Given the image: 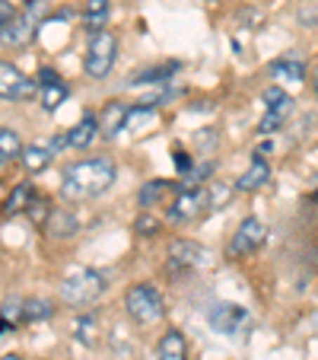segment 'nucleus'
<instances>
[{"instance_id": "1", "label": "nucleus", "mask_w": 318, "mask_h": 360, "mask_svg": "<svg viewBox=\"0 0 318 360\" xmlns=\"http://www.w3.org/2000/svg\"><path fill=\"white\" fill-rule=\"evenodd\" d=\"M115 182V163L105 157L95 160H80L70 163L61 176V195L67 201H89V198L109 191Z\"/></svg>"}, {"instance_id": "2", "label": "nucleus", "mask_w": 318, "mask_h": 360, "mask_svg": "<svg viewBox=\"0 0 318 360\" xmlns=\"http://www.w3.org/2000/svg\"><path fill=\"white\" fill-rule=\"evenodd\" d=\"M45 16H48V4H45V0H29L26 10H22V13H16L7 26L0 29V41H4L7 48H26L29 41L39 35Z\"/></svg>"}, {"instance_id": "3", "label": "nucleus", "mask_w": 318, "mask_h": 360, "mask_svg": "<svg viewBox=\"0 0 318 360\" xmlns=\"http://www.w3.org/2000/svg\"><path fill=\"white\" fill-rule=\"evenodd\" d=\"M105 290V278L93 268H77L61 281V300L67 306H89L102 297Z\"/></svg>"}, {"instance_id": "4", "label": "nucleus", "mask_w": 318, "mask_h": 360, "mask_svg": "<svg viewBox=\"0 0 318 360\" xmlns=\"http://www.w3.org/2000/svg\"><path fill=\"white\" fill-rule=\"evenodd\" d=\"M124 309L134 322L140 326H153V322L163 319L166 306H163V293L156 290L153 284H134L124 293Z\"/></svg>"}, {"instance_id": "5", "label": "nucleus", "mask_w": 318, "mask_h": 360, "mask_svg": "<svg viewBox=\"0 0 318 360\" xmlns=\"http://www.w3.org/2000/svg\"><path fill=\"white\" fill-rule=\"evenodd\" d=\"M115 58H118V39L112 32H93V39H89L86 45V61H83V68H86V74L93 77V80H102V77H109V70L115 68Z\"/></svg>"}, {"instance_id": "6", "label": "nucleus", "mask_w": 318, "mask_h": 360, "mask_svg": "<svg viewBox=\"0 0 318 360\" xmlns=\"http://www.w3.org/2000/svg\"><path fill=\"white\" fill-rule=\"evenodd\" d=\"M207 204L210 195L201 185L197 188H178V195L169 204V224H188V220L201 217V214H207Z\"/></svg>"}, {"instance_id": "7", "label": "nucleus", "mask_w": 318, "mask_h": 360, "mask_svg": "<svg viewBox=\"0 0 318 360\" xmlns=\"http://www.w3.org/2000/svg\"><path fill=\"white\" fill-rule=\"evenodd\" d=\"M207 322H210V328L220 335H242L251 328V313L245 306H236V303H217L207 313Z\"/></svg>"}, {"instance_id": "8", "label": "nucleus", "mask_w": 318, "mask_h": 360, "mask_svg": "<svg viewBox=\"0 0 318 360\" xmlns=\"http://www.w3.org/2000/svg\"><path fill=\"white\" fill-rule=\"evenodd\" d=\"M39 89V80L26 77L16 64L0 61V99H29Z\"/></svg>"}, {"instance_id": "9", "label": "nucleus", "mask_w": 318, "mask_h": 360, "mask_svg": "<svg viewBox=\"0 0 318 360\" xmlns=\"http://www.w3.org/2000/svg\"><path fill=\"white\" fill-rule=\"evenodd\" d=\"M261 243H264V224L258 217H245L242 224H239V230L232 233V239H230V255L232 259L251 255Z\"/></svg>"}, {"instance_id": "10", "label": "nucleus", "mask_w": 318, "mask_h": 360, "mask_svg": "<svg viewBox=\"0 0 318 360\" xmlns=\"http://www.w3.org/2000/svg\"><path fill=\"white\" fill-rule=\"evenodd\" d=\"M204 255H207L204 245H197L194 239H175V243L169 245V265L178 268V271L204 265Z\"/></svg>"}, {"instance_id": "11", "label": "nucleus", "mask_w": 318, "mask_h": 360, "mask_svg": "<svg viewBox=\"0 0 318 360\" xmlns=\"http://www.w3.org/2000/svg\"><path fill=\"white\" fill-rule=\"evenodd\" d=\"M128 112H131V105H128V102H118V99L109 102V105L102 109V115H99V131H102V137H105V141H115V137L124 131Z\"/></svg>"}, {"instance_id": "12", "label": "nucleus", "mask_w": 318, "mask_h": 360, "mask_svg": "<svg viewBox=\"0 0 318 360\" xmlns=\"http://www.w3.org/2000/svg\"><path fill=\"white\" fill-rule=\"evenodd\" d=\"M41 230H45L48 236H55V239H67L80 230V220H77V214H70L67 207H55V211L48 214V220H45Z\"/></svg>"}, {"instance_id": "13", "label": "nucleus", "mask_w": 318, "mask_h": 360, "mask_svg": "<svg viewBox=\"0 0 318 360\" xmlns=\"http://www.w3.org/2000/svg\"><path fill=\"white\" fill-rule=\"evenodd\" d=\"M172 195H178V185L163 182V179H153V182H147V185L140 188L137 201H140L143 211H150V207H156V204H172V201H169Z\"/></svg>"}, {"instance_id": "14", "label": "nucleus", "mask_w": 318, "mask_h": 360, "mask_svg": "<svg viewBox=\"0 0 318 360\" xmlns=\"http://www.w3.org/2000/svg\"><path fill=\"white\" fill-rule=\"evenodd\" d=\"M156 360H188V341L178 328H169V332L159 338L156 345Z\"/></svg>"}, {"instance_id": "15", "label": "nucleus", "mask_w": 318, "mask_h": 360, "mask_svg": "<svg viewBox=\"0 0 318 360\" xmlns=\"http://www.w3.org/2000/svg\"><path fill=\"white\" fill-rule=\"evenodd\" d=\"M32 185L29 182H20L13 191L7 195V201H4V207H0V217H16V214H22L32 204Z\"/></svg>"}, {"instance_id": "16", "label": "nucleus", "mask_w": 318, "mask_h": 360, "mask_svg": "<svg viewBox=\"0 0 318 360\" xmlns=\"http://www.w3.org/2000/svg\"><path fill=\"white\" fill-rule=\"evenodd\" d=\"M95 134H99V118H95L93 112H86V115L80 118V124L67 134V141H70V147L83 150V147H89V143L95 141Z\"/></svg>"}, {"instance_id": "17", "label": "nucleus", "mask_w": 318, "mask_h": 360, "mask_svg": "<svg viewBox=\"0 0 318 360\" xmlns=\"http://www.w3.org/2000/svg\"><path fill=\"white\" fill-rule=\"evenodd\" d=\"M267 179H271L267 163H264V160H255V163L242 172V179L236 182V188L239 191H258V188H264V185H267Z\"/></svg>"}, {"instance_id": "18", "label": "nucleus", "mask_w": 318, "mask_h": 360, "mask_svg": "<svg viewBox=\"0 0 318 360\" xmlns=\"http://www.w3.org/2000/svg\"><path fill=\"white\" fill-rule=\"evenodd\" d=\"M109 22V0H86L83 7V26L89 32H102V26Z\"/></svg>"}, {"instance_id": "19", "label": "nucleus", "mask_w": 318, "mask_h": 360, "mask_svg": "<svg viewBox=\"0 0 318 360\" xmlns=\"http://www.w3.org/2000/svg\"><path fill=\"white\" fill-rule=\"evenodd\" d=\"M271 74L277 77V80H286V83H299L305 77V64L299 61V58H280V61L271 64Z\"/></svg>"}, {"instance_id": "20", "label": "nucleus", "mask_w": 318, "mask_h": 360, "mask_svg": "<svg viewBox=\"0 0 318 360\" xmlns=\"http://www.w3.org/2000/svg\"><path fill=\"white\" fill-rule=\"evenodd\" d=\"M22 166H26V172H41L51 160H55V153H51V147H39V143H32V147H22Z\"/></svg>"}, {"instance_id": "21", "label": "nucleus", "mask_w": 318, "mask_h": 360, "mask_svg": "<svg viewBox=\"0 0 318 360\" xmlns=\"http://www.w3.org/2000/svg\"><path fill=\"white\" fill-rule=\"evenodd\" d=\"M16 157H22L20 134H16V131H10V128H0V169H4L10 160H16Z\"/></svg>"}, {"instance_id": "22", "label": "nucleus", "mask_w": 318, "mask_h": 360, "mask_svg": "<svg viewBox=\"0 0 318 360\" xmlns=\"http://www.w3.org/2000/svg\"><path fill=\"white\" fill-rule=\"evenodd\" d=\"M264 102H267V112H271V115L286 118V115L293 112V99H290V93H286V89H280V86L264 89Z\"/></svg>"}, {"instance_id": "23", "label": "nucleus", "mask_w": 318, "mask_h": 360, "mask_svg": "<svg viewBox=\"0 0 318 360\" xmlns=\"http://www.w3.org/2000/svg\"><path fill=\"white\" fill-rule=\"evenodd\" d=\"M55 316V306L51 300H22V322H45Z\"/></svg>"}, {"instance_id": "24", "label": "nucleus", "mask_w": 318, "mask_h": 360, "mask_svg": "<svg viewBox=\"0 0 318 360\" xmlns=\"http://www.w3.org/2000/svg\"><path fill=\"white\" fill-rule=\"evenodd\" d=\"M153 122H156V115H153V109H147V105H131V112H128V122H124V131H143V128H153Z\"/></svg>"}, {"instance_id": "25", "label": "nucleus", "mask_w": 318, "mask_h": 360, "mask_svg": "<svg viewBox=\"0 0 318 360\" xmlns=\"http://www.w3.org/2000/svg\"><path fill=\"white\" fill-rule=\"evenodd\" d=\"M178 70H182V68H178V61H166L163 68H150V70H143V74L137 77L134 83H137V86H143V83H166L169 77H175Z\"/></svg>"}, {"instance_id": "26", "label": "nucleus", "mask_w": 318, "mask_h": 360, "mask_svg": "<svg viewBox=\"0 0 318 360\" xmlns=\"http://www.w3.org/2000/svg\"><path fill=\"white\" fill-rule=\"evenodd\" d=\"M64 99H67V86H64L61 80H55V83H48V86H41V109H45V112H55Z\"/></svg>"}, {"instance_id": "27", "label": "nucleus", "mask_w": 318, "mask_h": 360, "mask_svg": "<svg viewBox=\"0 0 318 360\" xmlns=\"http://www.w3.org/2000/svg\"><path fill=\"white\" fill-rule=\"evenodd\" d=\"M55 211L51 207V201L48 198H32V204L26 207V214H29V220H32L35 226H45V220H48V214Z\"/></svg>"}, {"instance_id": "28", "label": "nucleus", "mask_w": 318, "mask_h": 360, "mask_svg": "<svg viewBox=\"0 0 318 360\" xmlns=\"http://www.w3.org/2000/svg\"><path fill=\"white\" fill-rule=\"evenodd\" d=\"M77 341L86 347H95V319L93 316H83V319H77Z\"/></svg>"}, {"instance_id": "29", "label": "nucleus", "mask_w": 318, "mask_h": 360, "mask_svg": "<svg viewBox=\"0 0 318 360\" xmlns=\"http://www.w3.org/2000/svg\"><path fill=\"white\" fill-rule=\"evenodd\" d=\"M207 195H210L207 214H213V211H220V207H226V204H230L232 188H230V185H213V188H207Z\"/></svg>"}, {"instance_id": "30", "label": "nucleus", "mask_w": 318, "mask_h": 360, "mask_svg": "<svg viewBox=\"0 0 318 360\" xmlns=\"http://www.w3.org/2000/svg\"><path fill=\"white\" fill-rule=\"evenodd\" d=\"M0 319L10 322V326H20V322H22V300L10 297L7 303H4V313H0Z\"/></svg>"}, {"instance_id": "31", "label": "nucleus", "mask_w": 318, "mask_h": 360, "mask_svg": "<svg viewBox=\"0 0 318 360\" xmlns=\"http://www.w3.org/2000/svg\"><path fill=\"white\" fill-rule=\"evenodd\" d=\"M134 230L140 233V236H156V233H159V220H156L150 211H143L140 217L134 220Z\"/></svg>"}, {"instance_id": "32", "label": "nucleus", "mask_w": 318, "mask_h": 360, "mask_svg": "<svg viewBox=\"0 0 318 360\" xmlns=\"http://www.w3.org/2000/svg\"><path fill=\"white\" fill-rule=\"evenodd\" d=\"M172 160H175V169L182 172V176H188V172L194 169V166H191V157H188V153H185L182 147H175V150H172Z\"/></svg>"}, {"instance_id": "33", "label": "nucleus", "mask_w": 318, "mask_h": 360, "mask_svg": "<svg viewBox=\"0 0 318 360\" xmlns=\"http://www.w3.org/2000/svg\"><path fill=\"white\" fill-rule=\"evenodd\" d=\"M280 124H284V118H280V115H271V112H267V115L261 118V124H258V131H261V134H271V131H277Z\"/></svg>"}, {"instance_id": "34", "label": "nucleus", "mask_w": 318, "mask_h": 360, "mask_svg": "<svg viewBox=\"0 0 318 360\" xmlns=\"http://www.w3.org/2000/svg\"><path fill=\"white\" fill-rule=\"evenodd\" d=\"M16 16V10H13V4H10V0H0V29L7 26L10 20H13Z\"/></svg>"}, {"instance_id": "35", "label": "nucleus", "mask_w": 318, "mask_h": 360, "mask_svg": "<svg viewBox=\"0 0 318 360\" xmlns=\"http://www.w3.org/2000/svg\"><path fill=\"white\" fill-rule=\"evenodd\" d=\"M55 80H58L55 70H48V68H41V70H39V86H48V83H55Z\"/></svg>"}, {"instance_id": "36", "label": "nucleus", "mask_w": 318, "mask_h": 360, "mask_svg": "<svg viewBox=\"0 0 318 360\" xmlns=\"http://www.w3.org/2000/svg\"><path fill=\"white\" fill-rule=\"evenodd\" d=\"M0 360H20V357H16V354H7V357H0Z\"/></svg>"}]
</instances>
